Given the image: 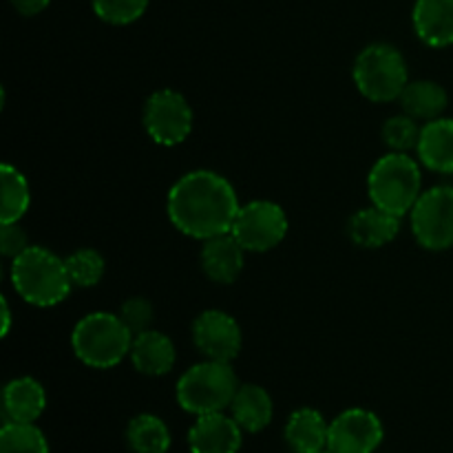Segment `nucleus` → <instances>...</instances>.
Segmentation results:
<instances>
[{
  "label": "nucleus",
  "mask_w": 453,
  "mask_h": 453,
  "mask_svg": "<svg viewBox=\"0 0 453 453\" xmlns=\"http://www.w3.org/2000/svg\"><path fill=\"white\" fill-rule=\"evenodd\" d=\"M93 12L109 25H131L140 20L149 9L150 0H91Z\"/></svg>",
  "instance_id": "obj_26"
},
{
  "label": "nucleus",
  "mask_w": 453,
  "mask_h": 453,
  "mask_svg": "<svg viewBox=\"0 0 453 453\" xmlns=\"http://www.w3.org/2000/svg\"><path fill=\"white\" fill-rule=\"evenodd\" d=\"M321 453H332V451H321Z\"/></svg>",
  "instance_id": "obj_32"
},
{
  "label": "nucleus",
  "mask_w": 453,
  "mask_h": 453,
  "mask_svg": "<svg viewBox=\"0 0 453 453\" xmlns=\"http://www.w3.org/2000/svg\"><path fill=\"white\" fill-rule=\"evenodd\" d=\"M66 261V270H69L71 283L78 288H93L102 281L106 270L104 257L93 248H82V250L73 252Z\"/></svg>",
  "instance_id": "obj_25"
},
{
  "label": "nucleus",
  "mask_w": 453,
  "mask_h": 453,
  "mask_svg": "<svg viewBox=\"0 0 453 453\" xmlns=\"http://www.w3.org/2000/svg\"><path fill=\"white\" fill-rule=\"evenodd\" d=\"M49 3L51 0H12L13 9L22 13V16H38V13H42L49 7Z\"/></svg>",
  "instance_id": "obj_30"
},
{
  "label": "nucleus",
  "mask_w": 453,
  "mask_h": 453,
  "mask_svg": "<svg viewBox=\"0 0 453 453\" xmlns=\"http://www.w3.org/2000/svg\"><path fill=\"white\" fill-rule=\"evenodd\" d=\"M29 248V239H27V233L18 224H4L0 228V250H3L4 257L9 259H16L18 255Z\"/></svg>",
  "instance_id": "obj_29"
},
{
  "label": "nucleus",
  "mask_w": 453,
  "mask_h": 453,
  "mask_svg": "<svg viewBox=\"0 0 453 453\" xmlns=\"http://www.w3.org/2000/svg\"><path fill=\"white\" fill-rule=\"evenodd\" d=\"M274 405L270 394L255 383L239 385L237 394L230 405V416L237 420L239 427L248 434H259L273 420Z\"/></svg>",
  "instance_id": "obj_20"
},
{
  "label": "nucleus",
  "mask_w": 453,
  "mask_h": 453,
  "mask_svg": "<svg viewBox=\"0 0 453 453\" xmlns=\"http://www.w3.org/2000/svg\"><path fill=\"white\" fill-rule=\"evenodd\" d=\"M118 317L122 319L124 326L131 330V334L137 336V334H142V332L150 330L155 312H153V305H150L149 299H144V296H131V299H127L122 303Z\"/></svg>",
  "instance_id": "obj_28"
},
{
  "label": "nucleus",
  "mask_w": 453,
  "mask_h": 453,
  "mask_svg": "<svg viewBox=\"0 0 453 453\" xmlns=\"http://www.w3.org/2000/svg\"><path fill=\"white\" fill-rule=\"evenodd\" d=\"M407 82V62L392 44H370L354 62V84L370 102L398 100Z\"/></svg>",
  "instance_id": "obj_6"
},
{
  "label": "nucleus",
  "mask_w": 453,
  "mask_h": 453,
  "mask_svg": "<svg viewBox=\"0 0 453 453\" xmlns=\"http://www.w3.org/2000/svg\"><path fill=\"white\" fill-rule=\"evenodd\" d=\"M367 193L372 206L405 217L423 195L420 166L407 153H388L372 166L367 177Z\"/></svg>",
  "instance_id": "obj_4"
},
{
  "label": "nucleus",
  "mask_w": 453,
  "mask_h": 453,
  "mask_svg": "<svg viewBox=\"0 0 453 453\" xmlns=\"http://www.w3.org/2000/svg\"><path fill=\"white\" fill-rule=\"evenodd\" d=\"M288 447L295 453H321L327 451V436H330V425L326 423L317 410L292 411L283 429Z\"/></svg>",
  "instance_id": "obj_18"
},
{
  "label": "nucleus",
  "mask_w": 453,
  "mask_h": 453,
  "mask_svg": "<svg viewBox=\"0 0 453 453\" xmlns=\"http://www.w3.org/2000/svg\"><path fill=\"white\" fill-rule=\"evenodd\" d=\"M195 348L208 361L233 363L242 349V327L221 310H206L193 323Z\"/></svg>",
  "instance_id": "obj_11"
},
{
  "label": "nucleus",
  "mask_w": 453,
  "mask_h": 453,
  "mask_svg": "<svg viewBox=\"0 0 453 453\" xmlns=\"http://www.w3.org/2000/svg\"><path fill=\"white\" fill-rule=\"evenodd\" d=\"M239 380L230 363L203 361L193 365L177 380V403L193 416L224 411L233 405Z\"/></svg>",
  "instance_id": "obj_5"
},
{
  "label": "nucleus",
  "mask_w": 453,
  "mask_h": 453,
  "mask_svg": "<svg viewBox=\"0 0 453 453\" xmlns=\"http://www.w3.org/2000/svg\"><path fill=\"white\" fill-rule=\"evenodd\" d=\"M416 242L434 252L453 246V186L425 190L410 212Z\"/></svg>",
  "instance_id": "obj_7"
},
{
  "label": "nucleus",
  "mask_w": 453,
  "mask_h": 453,
  "mask_svg": "<svg viewBox=\"0 0 453 453\" xmlns=\"http://www.w3.org/2000/svg\"><path fill=\"white\" fill-rule=\"evenodd\" d=\"M131 361L137 372L146 376H164L175 367V345L166 334L157 330L142 332L133 336L131 345Z\"/></svg>",
  "instance_id": "obj_17"
},
{
  "label": "nucleus",
  "mask_w": 453,
  "mask_h": 453,
  "mask_svg": "<svg viewBox=\"0 0 453 453\" xmlns=\"http://www.w3.org/2000/svg\"><path fill=\"white\" fill-rule=\"evenodd\" d=\"M398 102H401V109L410 118L432 122V119L441 118L442 111L447 109L449 97H447V91L438 82H432V80H416V82H407Z\"/></svg>",
  "instance_id": "obj_21"
},
{
  "label": "nucleus",
  "mask_w": 453,
  "mask_h": 453,
  "mask_svg": "<svg viewBox=\"0 0 453 453\" xmlns=\"http://www.w3.org/2000/svg\"><path fill=\"white\" fill-rule=\"evenodd\" d=\"M3 407L12 423H35L47 407V394L35 379H13L4 385Z\"/></svg>",
  "instance_id": "obj_19"
},
{
  "label": "nucleus",
  "mask_w": 453,
  "mask_h": 453,
  "mask_svg": "<svg viewBox=\"0 0 453 453\" xmlns=\"http://www.w3.org/2000/svg\"><path fill=\"white\" fill-rule=\"evenodd\" d=\"M230 234L246 252H265L277 248L288 234V217L279 203L255 199L239 208Z\"/></svg>",
  "instance_id": "obj_8"
},
{
  "label": "nucleus",
  "mask_w": 453,
  "mask_h": 453,
  "mask_svg": "<svg viewBox=\"0 0 453 453\" xmlns=\"http://www.w3.org/2000/svg\"><path fill=\"white\" fill-rule=\"evenodd\" d=\"M133 334L118 314L93 312L75 323L71 348L75 357L93 370H111L131 354Z\"/></svg>",
  "instance_id": "obj_3"
},
{
  "label": "nucleus",
  "mask_w": 453,
  "mask_h": 453,
  "mask_svg": "<svg viewBox=\"0 0 453 453\" xmlns=\"http://www.w3.org/2000/svg\"><path fill=\"white\" fill-rule=\"evenodd\" d=\"M3 319H4L3 336H7V334H9V327H12V310H9L7 299H3Z\"/></svg>",
  "instance_id": "obj_31"
},
{
  "label": "nucleus",
  "mask_w": 453,
  "mask_h": 453,
  "mask_svg": "<svg viewBox=\"0 0 453 453\" xmlns=\"http://www.w3.org/2000/svg\"><path fill=\"white\" fill-rule=\"evenodd\" d=\"M127 442L135 453H166L171 432L159 416L140 414L128 423Z\"/></svg>",
  "instance_id": "obj_22"
},
{
  "label": "nucleus",
  "mask_w": 453,
  "mask_h": 453,
  "mask_svg": "<svg viewBox=\"0 0 453 453\" xmlns=\"http://www.w3.org/2000/svg\"><path fill=\"white\" fill-rule=\"evenodd\" d=\"M383 442V425L374 411L345 410L330 423L327 451L374 453Z\"/></svg>",
  "instance_id": "obj_10"
},
{
  "label": "nucleus",
  "mask_w": 453,
  "mask_h": 453,
  "mask_svg": "<svg viewBox=\"0 0 453 453\" xmlns=\"http://www.w3.org/2000/svg\"><path fill=\"white\" fill-rule=\"evenodd\" d=\"M242 434L237 420L224 411L197 416L188 432L190 453H237L242 449Z\"/></svg>",
  "instance_id": "obj_12"
},
{
  "label": "nucleus",
  "mask_w": 453,
  "mask_h": 453,
  "mask_svg": "<svg viewBox=\"0 0 453 453\" xmlns=\"http://www.w3.org/2000/svg\"><path fill=\"white\" fill-rule=\"evenodd\" d=\"M12 283L18 296L35 308L62 303L73 288L66 261L40 246H29L12 259Z\"/></svg>",
  "instance_id": "obj_2"
},
{
  "label": "nucleus",
  "mask_w": 453,
  "mask_h": 453,
  "mask_svg": "<svg viewBox=\"0 0 453 453\" xmlns=\"http://www.w3.org/2000/svg\"><path fill=\"white\" fill-rule=\"evenodd\" d=\"M401 233V217L389 215L380 208H363L348 221V234L361 248H383Z\"/></svg>",
  "instance_id": "obj_15"
},
{
  "label": "nucleus",
  "mask_w": 453,
  "mask_h": 453,
  "mask_svg": "<svg viewBox=\"0 0 453 453\" xmlns=\"http://www.w3.org/2000/svg\"><path fill=\"white\" fill-rule=\"evenodd\" d=\"M411 20L416 35L429 47L453 44V0H416Z\"/></svg>",
  "instance_id": "obj_14"
},
{
  "label": "nucleus",
  "mask_w": 453,
  "mask_h": 453,
  "mask_svg": "<svg viewBox=\"0 0 453 453\" xmlns=\"http://www.w3.org/2000/svg\"><path fill=\"white\" fill-rule=\"evenodd\" d=\"M420 128L416 127V119L407 113L394 115L383 124V142L394 153H407V150L418 146Z\"/></svg>",
  "instance_id": "obj_27"
},
{
  "label": "nucleus",
  "mask_w": 453,
  "mask_h": 453,
  "mask_svg": "<svg viewBox=\"0 0 453 453\" xmlns=\"http://www.w3.org/2000/svg\"><path fill=\"white\" fill-rule=\"evenodd\" d=\"M195 115L188 100L173 88L155 91L144 104V128L153 142L177 146L193 131Z\"/></svg>",
  "instance_id": "obj_9"
},
{
  "label": "nucleus",
  "mask_w": 453,
  "mask_h": 453,
  "mask_svg": "<svg viewBox=\"0 0 453 453\" xmlns=\"http://www.w3.org/2000/svg\"><path fill=\"white\" fill-rule=\"evenodd\" d=\"M0 180H3V208H0V224H18L29 211L31 190L29 181L25 180L18 168L12 164L0 166Z\"/></svg>",
  "instance_id": "obj_23"
},
{
  "label": "nucleus",
  "mask_w": 453,
  "mask_h": 453,
  "mask_svg": "<svg viewBox=\"0 0 453 453\" xmlns=\"http://www.w3.org/2000/svg\"><path fill=\"white\" fill-rule=\"evenodd\" d=\"M243 255L246 250L242 248V243L233 234L226 233L219 237L206 239L199 259H202V268L211 281L228 286V283L237 281L242 274Z\"/></svg>",
  "instance_id": "obj_13"
},
{
  "label": "nucleus",
  "mask_w": 453,
  "mask_h": 453,
  "mask_svg": "<svg viewBox=\"0 0 453 453\" xmlns=\"http://www.w3.org/2000/svg\"><path fill=\"white\" fill-rule=\"evenodd\" d=\"M418 159L425 168L442 175L453 173V119L438 118L425 122L418 137Z\"/></svg>",
  "instance_id": "obj_16"
},
{
  "label": "nucleus",
  "mask_w": 453,
  "mask_h": 453,
  "mask_svg": "<svg viewBox=\"0 0 453 453\" xmlns=\"http://www.w3.org/2000/svg\"><path fill=\"white\" fill-rule=\"evenodd\" d=\"M0 453H49V445L34 423L7 420L0 429Z\"/></svg>",
  "instance_id": "obj_24"
},
{
  "label": "nucleus",
  "mask_w": 453,
  "mask_h": 453,
  "mask_svg": "<svg viewBox=\"0 0 453 453\" xmlns=\"http://www.w3.org/2000/svg\"><path fill=\"white\" fill-rule=\"evenodd\" d=\"M239 208L233 184L212 171L186 173L173 184L166 202L171 224L199 242L230 233Z\"/></svg>",
  "instance_id": "obj_1"
}]
</instances>
